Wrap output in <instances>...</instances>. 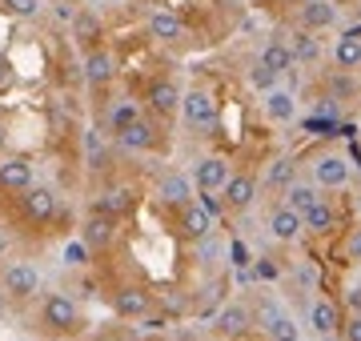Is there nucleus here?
I'll list each match as a JSON object with an SVG mask.
<instances>
[{
  "label": "nucleus",
  "mask_w": 361,
  "mask_h": 341,
  "mask_svg": "<svg viewBox=\"0 0 361 341\" xmlns=\"http://www.w3.org/2000/svg\"><path fill=\"white\" fill-rule=\"evenodd\" d=\"M37 326L44 337H73L80 333V309L68 293H44L37 309Z\"/></svg>",
  "instance_id": "nucleus-1"
},
{
  "label": "nucleus",
  "mask_w": 361,
  "mask_h": 341,
  "mask_svg": "<svg viewBox=\"0 0 361 341\" xmlns=\"http://www.w3.org/2000/svg\"><path fill=\"white\" fill-rule=\"evenodd\" d=\"M310 177L317 189H329V193H337V189H345L349 181H353V165H349V157L341 153V149H322L317 157L310 161Z\"/></svg>",
  "instance_id": "nucleus-2"
},
{
  "label": "nucleus",
  "mask_w": 361,
  "mask_h": 341,
  "mask_svg": "<svg viewBox=\"0 0 361 341\" xmlns=\"http://www.w3.org/2000/svg\"><path fill=\"white\" fill-rule=\"evenodd\" d=\"M20 221L32 225V229H44V225L56 221V213H61V197H56V189L49 185H32L28 193H20Z\"/></svg>",
  "instance_id": "nucleus-3"
},
{
  "label": "nucleus",
  "mask_w": 361,
  "mask_h": 341,
  "mask_svg": "<svg viewBox=\"0 0 361 341\" xmlns=\"http://www.w3.org/2000/svg\"><path fill=\"white\" fill-rule=\"evenodd\" d=\"M180 117H185V125H189V129H209V125H217V117H221L217 92L209 89V85H193V89H185Z\"/></svg>",
  "instance_id": "nucleus-4"
},
{
  "label": "nucleus",
  "mask_w": 361,
  "mask_h": 341,
  "mask_svg": "<svg viewBox=\"0 0 361 341\" xmlns=\"http://www.w3.org/2000/svg\"><path fill=\"white\" fill-rule=\"evenodd\" d=\"M0 289H4V297L16 305L32 302L40 293V269L32 261H13L4 265V273H0Z\"/></svg>",
  "instance_id": "nucleus-5"
},
{
  "label": "nucleus",
  "mask_w": 361,
  "mask_h": 341,
  "mask_svg": "<svg viewBox=\"0 0 361 341\" xmlns=\"http://www.w3.org/2000/svg\"><path fill=\"white\" fill-rule=\"evenodd\" d=\"M173 233H177L185 245H201V241H209V233H213V213L193 197L185 209L173 213Z\"/></svg>",
  "instance_id": "nucleus-6"
},
{
  "label": "nucleus",
  "mask_w": 361,
  "mask_h": 341,
  "mask_svg": "<svg viewBox=\"0 0 361 341\" xmlns=\"http://www.w3.org/2000/svg\"><path fill=\"white\" fill-rule=\"evenodd\" d=\"M32 185H37V165H32V157H25V153H4L0 157V193L20 197Z\"/></svg>",
  "instance_id": "nucleus-7"
},
{
  "label": "nucleus",
  "mask_w": 361,
  "mask_h": 341,
  "mask_svg": "<svg viewBox=\"0 0 361 341\" xmlns=\"http://www.w3.org/2000/svg\"><path fill=\"white\" fill-rule=\"evenodd\" d=\"M253 326H257V317H253V309H249L245 302H225L221 305V314L213 317V337L241 341V337L253 333Z\"/></svg>",
  "instance_id": "nucleus-8"
},
{
  "label": "nucleus",
  "mask_w": 361,
  "mask_h": 341,
  "mask_svg": "<svg viewBox=\"0 0 361 341\" xmlns=\"http://www.w3.org/2000/svg\"><path fill=\"white\" fill-rule=\"evenodd\" d=\"M137 201H141V193H137L133 185L113 181V185H104L101 193H97V201H92V213H104V217H116V221H125V217L137 209Z\"/></svg>",
  "instance_id": "nucleus-9"
},
{
  "label": "nucleus",
  "mask_w": 361,
  "mask_h": 341,
  "mask_svg": "<svg viewBox=\"0 0 361 341\" xmlns=\"http://www.w3.org/2000/svg\"><path fill=\"white\" fill-rule=\"evenodd\" d=\"M80 77H85L89 89H109V85L116 80V56L109 53L104 44L85 49V56H80Z\"/></svg>",
  "instance_id": "nucleus-10"
},
{
  "label": "nucleus",
  "mask_w": 361,
  "mask_h": 341,
  "mask_svg": "<svg viewBox=\"0 0 361 341\" xmlns=\"http://www.w3.org/2000/svg\"><path fill=\"white\" fill-rule=\"evenodd\" d=\"M145 101H149V113H153V117L169 120V117H177V113H180V101H185V92H180L177 80L157 77V80H149V89H145Z\"/></svg>",
  "instance_id": "nucleus-11"
},
{
  "label": "nucleus",
  "mask_w": 361,
  "mask_h": 341,
  "mask_svg": "<svg viewBox=\"0 0 361 341\" xmlns=\"http://www.w3.org/2000/svg\"><path fill=\"white\" fill-rule=\"evenodd\" d=\"M145 37L157 40V44H185L189 28H185V20H180L177 13H169V8H153V13L145 16Z\"/></svg>",
  "instance_id": "nucleus-12"
},
{
  "label": "nucleus",
  "mask_w": 361,
  "mask_h": 341,
  "mask_svg": "<svg viewBox=\"0 0 361 341\" xmlns=\"http://www.w3.org/2000/svg\"><path fill=\"white\" fill-rule=\"evenodd\" d=\"M265 229H269V237L277 241V245H297V241L305 237V221H301V213H293L289 205H281V201L269 209Z\"/></svg>",
  "instance_id": "nucleus-13"
},
{
  "label": "nucleus",
  "mask_w": 361,
  "mask_h": 341,
  "mask_svg": "<svg viewBox=\"0 0 361 341\" xmlns=\"http://www.w3.org/2000/svg\"><path fill=\"white\" fill-rule=\"evenodd\" d=\"M153 197L161 209H185L189 201H193V177H185V173H161V181H157Z\"/></svg>",
  "instance_id": "nucleus-14"
},
{
  "label": "nucleus",
  "mask_w": 361,
  "mask_h": 341,
  "mask_svg": "<svg viewBox=\"0 0 361 341\" xmlns=\"http://www.w3.org/2000/svg\"><path fill=\"white\" fill-rule=\"evenodd\" d=\"M253 317H257V326L265 329V337L269 341H301V329H297V321L285 309H277V305L261 302L257 309H253Z\"/></svg>",
  "instance_id": "nucleus-15"
},
{
  "label": "nucleus",
  "mask_w": 361,
  "mask_h": 341,
  "mask_svg": "<svg viewBox=\"0 0 361 341\" xmlns=\"http://www.w3.org/2000/svg\"><path fill=\"white\" fill-rule=\"evenodd\" d=\"M149 309H153V293L145 285H121L113 289V314L125 317V321H141V317H149Z\"/></svg>",
  "instance_id": "nucleus-16"
},
{
  "label": "nucleus",
  "mask_w": 361,
  "mask_h": 341,
  "mask_svg": "<svg viewBox=\"0 0 361 341\" xmlns=\"http://www.w3.org/2000/svg\"><path fill=\"white\" fill-rule=\"evenodd\" d=\"M257 193H261V181L253 177V173H233L229 185L221 189V197H225V205H229V213H245L257 205Z\"/></svg>",
  "instance_id": "nucleus-17"
},
{
  "label": "nucleus",
  "mask_w": 361,
  "mask_h": 341,
  "mask_svg": "<svg viewBox=\"0 0 361 341\" xmlns=\"http://www.w3.org/2000/svg\"><path fill=\"white\" fill-rule=\"evenodd\" d=\"M293 25L310 28V32H325L337 25V4L334 0H297Z\"/></svg>",
  "instance_id": "nucleus-18"
},
{
  "label": "nucleus",
  "mask_w": 361,
  "mask_h": 341,
  "mask_svg": "<svg viewBox=\"0 0 361 341\" xmlns=\"http://www.w3.org/2000/svg\"><path fill=\"white\" fill-rule=\"evenodd\" d=\"M233 177V165L225 157H201L193 165V185L197 193H221Z\"/></svg>",
  "instance_id": "nucleus-19"
},
{
  "label": "nucleus",
  "mask_w": 361,
  "mask_h": 341,
  "mask_svg": "<svg viewBox=\"0 0 361 341\" xmlns=\"http://www.w3.org/2000/svg\"><path fill=\"white\" fill-rule=\"evenodd\" d=\"M125 153H153L157 144H161V129H157V120L141 117V120H133L125 132H116L113 137Z\"/></svg>",
  "instance_id": "nucleus-20"
},
{
  "label": "nucleus",
  "mask_w": 361,
  "mask_h": 341,
  "mask_svg": "<svg viewBox=\"0 0 361 341\" xmlns=\"http://www.w3.org/2000/svg\"><path fill=\"white\" fill-rule=\"evenodd\" d=\"M116 217H104V213H89L85 221H80V241L89 245L92 253H104V249H113V241H116Z\"/></svg>",
  "instance_id": "nucleus-21"
},
{
  "label": "nucleus",
  "mask_w": 361,
  "mask_h": 341,
  "mask_svg": "<svg viewBox=\"0 0 361 341\" xmlns=\"http://www.w3.org/2000/svg\"><path fill=\"white\" fill-rule=\"evenodd\" d=\"M305 317H310V329L317 333V337L341 333V326H345V314H341V305L329 302V297H313L310 309H305Z\"/></svg>",
  "instance_id": "nucleus-22"
},
{
  "label": "nucleus",
  "mask_w": 361,
  "mask_h": 341,
  "mask_svg": "<svg viewBox=\"0 0 361 341\" xmlns=\"http://www.w3.org/2000/svg\"><path fill=\"white\" fill-rule=\"evenodd\" d=\"M285 44H289V53H293V61L297 65H317L325 56V44H322V37L317 32H310V28H301V25H293L289 32H285Z\"/></svg>",
  "instance_id": "nucleus-23"
},
{
  "label": "nucleus",
  "mask_w": 361,
  "mask_h": 341,
  "mask_svg": "<svg viewBox=\"0 0 361 341\" xmlns=\"http://www.w3.org/2000/svg\"><path fill=\"white\" fill-rule=\"evenodd\" d=\"M301 221H305V237H334L341 229V209L329 197H322Z\"/></svg>",
  "instance_id": "nucleus-24"
},
{
  "label": "nucleus",
  "mask_w": 361,
  "mask_h": 341,
  "mask_svg": "<svg viewBox=\"0 0 361 341\" xmlns=\"http://www.w3.org/2000/svg\"><path fill=\"white\" fill-rule=\"evenodd\" d=\"M261 101H265V117L269 120H277V125H293L297 120V97L289 89L277 85V89H269Z\"/></svg>",
  "instance_id": "nucleus-25"
},
{
  "label": "nucleus",
  "mask_w": 361,
  "mask_h": 341,
  "mask_svg": "<svg viewBox=\"0 0 361 341\" xmlns=\"http://www.w3.org/2000/svg\"><path fill=\"white\" fill-rule=\"evenodd\" d=\"M317 201H322V189H317L313 181H301V177H297V181L281 193V205H289V209L301 213V217H305V213H310Z\"/></svg>",
  "instance_id": "nucleus-26"
},
{
  "label": "nucleus",
  "mask_w": 361,
  "mask_h": 341,
  "mask_svg": "<svg viewBox=\"0 0 361 341\" xmlns=\"http://www.w3.org/2000/svg\"><path fill=\"white\" fill-rule=\"evenodd\" d=\"M257 61L265 68H269V73H277V77H285V73H293V53H289V44H285V40H265V44H261V53H257Z\"/></svg>",
  "instance_id": "nucleus-27"
},
{
  "label": "nucleus",
  "mask_w": 361,
  "mask_h": 341,
  "mask_svg": "<svg viewBox=\"0 0 361 341\" xmlns=\"http://www.w3.org/2000/svg\"><path fill=\"white\" fill-rule=\"evenodd\" d=\"M329 56H334V68H337V73H357V68H361V40L349 37V32H341V37L334 40Z\"/></svg>",
  "instance_id": "nucleus-28"
},
{
  "label": "nucleus",
  "mask_w": 361,
  "mask_h": 341,
  "mask_svg": "<svg viewBox=\"0 0 361 341\" xmlns=\"http://www.w3.org/2000/svg\"><path fill=\"white\" fill-rule=\"evenodd\" d=\"M145 113H141V105H137V101H133V97H121V101H113V105H109V113H104V125H109V132H125L133 125V120H141Z\"/></svg>",
  "instance_id": "nucleus-29"
},
{
  "label": "nucleus",
  "mask_w": 361,
  "mask_h": 341,
  "mask_svg": "<svg viewBox=\"0 0 361 341\" xmlns=\"http://www.w3.org/2000/svg\"><path fill=\"white\" fill-rule=\"evenodd\" d=\"M73 37H77L80 49H97L101 44V16L92 13V8H80L73 16Z\"/></svg>",
  "instance_id": "nucleus-30"
},
{
  "label": "nucleus",
  "mask_w": 361,
  "mask_h": 341,
  "mask_svg": "<svg viewBox=\"0 0 361 341\" xmlns=\"http://www.w3.org/2000/svg\"><path fill=\"white\" fill-rule=\"evenodd\" d=\"M293 181H297V161H293V157H277V161H269V169H265V185H269V189L285 193V189H289Z\"/></svg>",
  "instance_id": "nucleus-31"
},
{
  "label": "nucleus",
  "mask_w": 361,
  "mask_h": 341,
  "mask_svg": "<svg viewBox=\"0 0 361 341\" xmlns=\"http://www.w3.org/2000/svg\"><path fill=\"white\" fill-rule=\"evenodd\" d=\"M221 305H225V285L221 281H213V285L201 289V297H197V317H217L221 314Z\"/></svg>",
  "instance_id": "nucleus-32"
},
{
  "label": "nucleus",
  "mask_w": 361,
  "mask_h": 341,
  "mask_svg": "<svg viewBox=\"0 0 361 341\" xmlns=\"http://www.w3.org/2000/svg\"><path fill=\"white\" fill-rule=\"evenodd\" d=\"M0 8L13 16V20H37L44 4L40 0H0Z\"/></svg>",
  "instance_id": "nucleus-33"
},
{
  "label": "nucleus",
  "mask_w": 361,
  "mask_h": 341,
  "mask_svg": "<svg viewBox=\"0 0 361 341\" xmlns=\"http://www.w3.org/2000/svg\"><path fill=\"white\" fill-rule=\"evenodd\" d=\"M277 80H281V77H277V73H269V68L261 65V61H257L253 68H249V85H253V89L261 92V97H265L269 89H277Z\"/></svg>",
  "instance_id": "nucleus-34"
},
{
  "label": "nucleus",
  "mask_w": 361,
  "mask_h": 341,
  "mask_svg": "<svg viewBox=\"0 0 361 341\" xmlns=\"http://www.w3.org/2000/svg\"><path fill=\"white\" fill-rule=\"evenodd\" d=\"M281 277V265L273 261V257H253V281H261V285H273Z\"/></svg>",
  "instance_id": "nucleus-35"
},
{
  "label": "nucleus",
  "mask_w": 361,
  "mask_h": 341,
  "mask_svg": "<svg viewBox=\"0 0 361 341\" xmlns=\"http://www.w3.org/2000/svg\"><path fill=\"white\" fill-rule=\"evenodd\" d=\"M229 261L237 265V269H253V253H249V245L241 241V237H233V245H229Z\"/></svg>",
  "instance_id": "nucleus-36"
},
{
  "label": "nucleus",
  "mask_w": 361,
  "mask_h": 341,
  "mask_svg": "<svg viewBox=\"0 0 361 341\" xmlns=\"http://www.w3.org/2000/svg\"><path fill=\"white\" fill-rule=\"evenodd\" d=\"M341 249H345V261L349 265H361V225L345 233V245H341Z\"/></svg>",
  "instance_id": "nucleus-37"
},
{
  "label": "nucleus",
  "mask_w": 361,
  "mask_h": 341,
  "mask_svg": "<svg viewBox=\"0 0 361 341\" xmlns=\"http://www.w3.org/2000/svg\"><path fill=\"white\" fill-rule=\"evenodd\" d=\"M197 201H201V205H205V209L213 213V221L229 213V205H225V197H221V193H197Z\"/></svg>",
  "instance_id": "nucleus-38"
},
{
  "label": "nucleus",
  "mask_w": 361,
  "mask_h": 341,
  "mask_svg": "<svg viewBox=\"0 0 361 341\" xmlns=\"http://www.w3.org/2000/svg\"><path fill=\"white\" fill-rule=\"evenodd\" d=\"M85 144H89V161H92V169H104V149H101V137H97V132H89V137H85Z\"/></svg>",
  "instance_id": "nucleus-39"
},
{
  "label": "nucleus",
  "mask_w": 361,
  "mask_h": 341,
  "mask_svg": "<svg viewBox=\"0 0 361 341\" xmlns=\"http://www.w3.org/2000/svg\"><path fill=\"white\" fill-rule=\"evenodd\" d=\"M89 245H85V241H73V245H68V249H65V261L68 265H85V261H89Z\"/></svg>",
  "instance_id": "nucleus-40"
},
{
  "label": "nucleus",
  "mask_w": 361,
  "mask_h": 341,
  "mask_svg": "<svg viewBox=\"0 0 361 341\" xmlns=\"http://www.w3.org/2000/svg\"><path fill=\"white\" fill-rule=\"evenodd\" d=\"M341 341H361V314H345V326H341Z\"/></svg>",
  "instance_id": "nucleus-41"
},
{
  "label": "nucleus",
  "mask_w": 361,
  "mask_h": 341,
  "mask_svg": "<svg viewBox=\"0 0 361 341\" xmlns=\"http://www.w3.org/2000/svg\"><path fill=\"white\" fill-rule=\"evenodd\" d=\"M329 92H334V101L337 97H353V80H349V73H337V77L329 80Z\"/></svg>",
  "instance_id": "nucleus-42"
},
{
  "label": "nucleus",
  "mask_w": 361,
  "mask_h": 341,
  "mask_svg": "<svg viewBox=\"0 0 361 341\" xmlns=\"http://www.w3.org/2000/svg\"><path fill=\"white\" fill-rule=\"evenodd\" d=\"M345 309H349V314H361V285H353L345 293Z\"/></svg>",
  "instance_id": "nucleus-43"
},
{
  "label": "nucleus",
  "mask_w": 361,
  "mask_h": 341,
  "mask_svg": "<svg viewBox=\"0 0 361 341\" xmlns=\"http://www.w3.org/2000/svg\"><path fill=\"white\" fill-rule=\"evenodd\" d=\"M4 253H8V237L0 233V261H4Z\"/></svg>",
  "instance_id": "nucleus-44"
},
{
  "label": "nucleus",
  "mask_w": 361,
  "mask_h": 341,
  "mask_svg": "<svg viewBox=\"0 0 361 341\" xmlns=\"http://www.w3.org/2000/svg\"><path fill=\"white\" fill-rule=\"evenodd\" d=\"M4 309H8V297H4V289H0V317H4Z\"/></svg>",
  "instance_id": "nucleus-45"
},
{
  "label": "nucleus",
  "mask_w": 361,
  "mask_h": 341,
  "mask_svg": "<svg viewBox=\"0 0 361 341\" xmlns=\"http://www.w3.org/2000/svg\"><path fill=\"white\" fill-rule=\"evenodd\" d=\"M317 341H341V333H329V337H317Z\"/></svg>",
  "instance_id": "nucleus-46"
},
{
  "label": "nucleus",
  "mask_w": 361,
  "mask_h": 341,
  "mask_svg": "<svg viewBox=\"0 0 361 341\" xmlns=\"http://www.w3.org/2000/svg\"><path fill=\"white\" fill-rule=\"evenodd\" d=\"M353 13H357V20H361V0H353Z\"/></svg>",
  "instance_id": "nucleus-47"
},
{
  "label": "nucleus",
  "mask_w": 361,
  "mask_h": 341,
  "mask_svg": "<svg viewBox=\"0 0 361 341\" xmlns=\"http://www.w3.org/2000/svg\"><path fill=\"white\" fill-rule=\"evenodd\" d=\"M68 4H89V0H68Z\"/></svg>",
  "instance_id": "nucleus-48"
},
{
  "label": "nucleus",
  "mask_w": 361,
  "mask_h": 341,
  "mask_svg": "<svg viewBox=\"0 0 361 341\" xmlns=\"http://www.w3.org/2000/svg\"><path fill=\"white\" fill-rule=\"evenodd\" d=\"M0 141H4V137H0Z\"/></svg>",
  "instance_id": "nucleus-49"
},
{
  "label": "nucleus",
  "mask_w": 361,
  "mask_h": 341,
  "mask_svg": "<svg viewBox=\"0 0 361 341\" xmlns=\"http://www.w3.org/2000/svg\"><path fill=\"white\" fill-rule=\"evenodd\" d=\"M357 132H361V129H357Z\"/></svg>",
  "instance_id": "nucleus-50"
}]
</instances>
